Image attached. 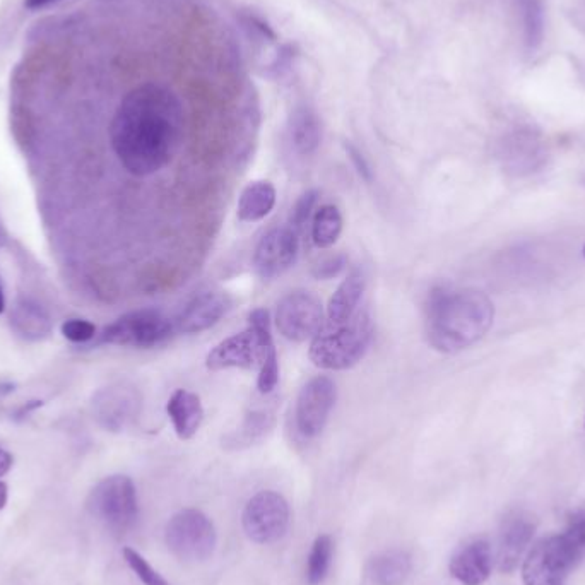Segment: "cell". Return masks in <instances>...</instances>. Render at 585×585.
I'll return each mask as SVG.
<instances>
[{
	"label": "cell",
	"mask_w": 585,
	"mask_h": 585,
	"mask_svg": "<svg viewBox=\"0 0 585 585\" xmlns=\"http://www.w3.org/2000/svg\"><path fill=\"white\" fill-rule=\"evenodd\" d=\"M184 132V110L170 89L142 84L120 103L110 124V141L125 170L149 177L177 154Z\"/></svg>",
	"instance_id": "6da1fadb"
},
{
	"label": "cell",
	"mask_w": 585,
	"mask_h": 585,
	"mask_svg": "<svg viewBox=\"0 0 585 585\" xmlns=\"http://www.w3.org/2000/svg\"><path fill=\"white\" fill-rule=\"evenodd\" d=\"M495 307L483 291L438 286L426 303V337L440 353L471 348L490 331Z\"/></svg>",
	"instance_id": "7a4b0ae2"
},
{
	"label": "cell",
	"mask_w": 585,
	"mask_h": 585,
	"mask_svg": "<svg viewBox=\"0 0 585 585\" xmlns=\"http://www.w3.org/2000/svg\"><path fill=\"white\" fill-rule=\"evenodd\" d=\"M206 367L213 372L228 368L259 370L257 389L264 396L271 394L279 382V361L266 308H255L250 314L249 329L216 344L207 355Z\"/></svg>",
	"instance_id": "3957f363"
},
{
	"label": "cell",
	"mask_w": 585,
	"mask_h": 585,
	"mask_svg": "<svg viewBox=\"0 0 585 585\" xmlns=\"http://www.w3.org/2000/svg\"><path fill=\"white\" fill-rule=\"evenodd\" d=\"M585 556V512L570 520L563 534L541 539L522 567L526 585H560Z\"/></svg>",
	"instance_id": "277c9868"
},
{
	"label": "cell",
	"mask_w": 585,
	"mask_h": 585,
	"mask_svg": "<svg viewBox=\"0 0 585 585\" xmlns=\"http://www.w3.org/2000/svg\"><path fill=\"white\" fill-rule=\"evenodd\" d=\"M373 324L367 312H356L343 325L320 331L310 344V360L322 370H348L367 355L372 344Z\"/></svg>",
	"instance_id": "5b68a950"
},
{
	"label": "cell",
	"mask_w": 585,
	"mask_h": 585,
	"mask_svg": "<svg viewBox=\"0 0 585 585\" xmlns=\"http://www.w3.org/2000/svg\"><path fill=\"white\" fill-rule=\"evenodd\" d=\"M89 514L117 534L130 531L139 515L136 486L122 474L108 476L91 490L88 497Z\"/></svg>",
	"instance_id": "8992f818"
},
{
	"label": "cell",
	"mask_w": 585,
	"mask_h": 585,
	"mask_svg": "<svg viewBox=\"0 0 585 585\" xmlns=\"http://www.w3.org/2000/svg\"><path fill=\"white\" fill-rule=\"evenodd\" d=\"M177 332L175 320L158 308H141L105 327L101 343L149 349L166 343Z\"/></svg>",
	"instance_id": "52a82bcc"
},
{
	"label": "cell",
	"mask_w": 585,
	"mask_h": 585,
	"mask_svg": "<svg viewBox=\"0 0 585 585\" xmlns=\"http://www.w3.org/2000/svg\"><path fill=\"white\" fill-rule=\"evenodd\" d=\"M166 544L184 562H206L216 550V529L207 515L185 509L173 515L165 531Z\"/></svg>",
	"instance_id": "ba28073f"
},
{
	"label": "cell",
	"mask_w": 585,
	"mask_h": 585,
	"mask_svg": "<svg viewBox=\"0 0 585 585\" xmlns=\"http://www.w3.org/2000/svg\"><path fill=\"white\" fill-rule=\"evenodd\" d=\"M242 524L243 531L254 543H276L290 526V505L276 491H260L243 510Z\"/></svg>",
	"instance_id": "9c48e42d"
},
{
	"label": "cell",
	"mask_w": 585,
	"mask_h": 585,
	"mask_svg": "<svg viewBox=\"0 0 585 585\" xmlns=\"http://www.w3.org/2000/svg\"><path fill=\"white\" fill-rule=\"evenodd\" d=\"M276 325L281 336L291 343L314 339L324 325V308L317 296L308 291H291L284 295L276 310Z\"/></svg>",
	"instance_id": "30bf717a"
},
{
	"label": "cell",
	"mask_w": 585,
	"mask_h": 585,
	"mask_svg": "<svg viewBox=\"0 0 585 585\" xmlns=\"http://www.w3.org/2000/svg\"><path fill=\"white\" fill-rule=\"evenodd\" d=\"M336 397V384L324 375L303 385L296 399L295 411L296 430L302 437H319L329 421Z\"/></svg>",
	"instance_id": "8fae6325"
},
{
	"label": "cell",
	"mask_w": 585,
	"mask_h": 585,
	"mask_svg": "<svg viewBox=\"0 0 585 585\" xmlns=\"http://www.w3.org/2000/svg\"><path fill=\"white\" fill-rule=\"evenodd\" d=\"M300 233L290 225L278 226L260 238L254 252V267L262 279L278 278L296 262Z\"/></svg>",
	"instance_id": "7c38bea8"
},
{
	"label": "cell",
	"mask_w": 585,
	"mask_h": 585,
	"mask_svg": "<svg viewBox=\"0 0 585 585\" xmlns=\"http://www.w3.org/2000/svg\"><path fill=\"white\" fill-rule=\"evenodd\" d=\"M141 406V397L129 385H113L101 389L93 397V413L100 425L112 432H119L136 418Z\"/></svg>",
	"instance_id": "4fadbf2b"
},
{
	"label": "cell",
	"mask_w": 585,
	"mask_h": 585,
	"mask_svg": "<svg viewBox=\"0 0 585 585\" xmlns=\"http://www.w3.org/2000/svg\"><path fill=\"white\" fill-rule=\"evenodd\" d=\"M536 526L529 515L512 514L503 520L498 534L497 565L503 574H509L519 565L527 546L532 541Z\"/></svg>",
	"instance_id": "5bb4252c"
},
{
	"label": "cell",
	"mask_w": 585,
	"mask_h": 585,
	"mask_svg": "<svg viewBox=\"0 0 585 585\" xmlns=\"http://www.w3.org/2000/svg\"><path fill=\"white\" fill-rule=\"evenodd\" d=\"M230 296L218 291H207L195 296L175 319L178 334H199L211 329L230 310Z\"/></svg>",
	"instance_id": "9a60e30c"
},
{
	"label": "cell",
	"mask_w": 585,
	"mask_h": 585,
	"mask_svg": "<svg viewBox=\"0 0 585 585\" xmlns=\"http://www.w3.org/2000/svg\"><path fill=\"white\" fill-rule=\"evenodd\" d=\"M493 556L485 539H476L462 546L450 560V574L464 585L485 584L491 574Z\"/></svg>",
	"instance_id": "2e32d148"
},
{
	"label": "cell",
	"mask_w": 585,
	"mask_h": 585,
	"mask_svg": "<svg viewBox=\"0 0 585 585\" xmlns=\"http://www.w3.org/2000/svg\"><path fill=\"white\" fill-rule=\"evenodd\" d=\"M166 413L172 420L173 428L180 440H190L194 437L204 420L201 397L184 389L173 392V396L166 404Z\"/></svg>",
	"instance_id": "e0dca14e"
},
{
	"label": "cell",
	"mask_w": 585,
	"mask_h": 585,
	"mask_svg": "<svg viewBox=\"0 0 585 585\" xmlns=\"http://www.w3.org/2000/svg\"><path fill=\"white\" fill-rule=\"evenodd\" d=\"M503 158L512 172H534L544 160L543 144L531 130H515L507 137Z\"/></svg>",
	"instance_id": "ac0fdd59"
},
{
	"label": "cell",
	"mask_w": 585,
	"mask_h": 585,
	"mask_svg": "<svg viewBox=\"0 0 585 585\" xmlns=\"http://www.w3.org/2000/svg\"><path fill=\"white\" fill-rule=\"evenodd\" d=\"M365 291V278L360 269L349 272L348 278L337 286L327 305V317L332 325H343L353 319Z\"/></svg>",
	"instance_id": "d6986e66"
},
{
	"label": "cell",
	"mask_w": 585,
	"mask_h": 585,
	"mask_svg": "<svg viewBox=\"0 0 585 585\" xmlns=\"http://www.w3.org/2000/svg\"><path fill=\"white\" fill-rule=\"evenodd\" d=\"M11 327L23 339L42 341L52 332V320L40 303L21 298L12 308Z\"/></svg>",
	"instance_id": "ffe728a7"
},
{
	"label": "cell",
	"mask_w": 585,
	"mask_h": 585,
	"mask_svg": "<svg viewBox=\"0 0 585 585\" xmlns=\"http://www.w3.org/2000/svg\"><path fill=\"white\" fill-rule=\"evenodd\" d=\"M276 206V189L267 180H255L247 185L238 199V218L243 223H255L271 214Z\"/></svg>",
	"instance_id": "44dd1931"
},
{
	"label": "cell",
	"mask_w": 585,
	"mask_h": 585,
	"mask_svg": "<svg viewBox=\"0 0 585 585\" xmlns=\"http://www.w3.org/2000/svg\"><path fill=\"white\" fill-rule=\"evenodd\" d=\"M291 144L302 156L314 154L320 146V122L310 107L295 108L290 119Z\"/></svg>",
	"instance_id": "7402d4cb"
},
{
	"label": "cell",
	"mask_w": 585,
	"mask_h": 585,
	"mask_svg": "<svg viewBox=\"0 0 585 585\" xmlns=\"http://www.w3.org/2000/svg\"><path fill=\"white\" fill-rule=\"evenodd\" d=\"M372 579L379 585H401L411 574V558L402 550H389L373 558Z\"/></svg>",
	"instance_id": "603a6c76"
},
{
	"label": "cell",
	"mask_w": 585,
	"mask_h": 585,
	"mask_svg": "<svg viewBox=\"0 0 585 585\" xmlns=\"http://www.w3.org/2000/svg\"><path fill=\"white\" fill-rule=\"evenodd\" d=\"M272 425H274L272 414L267 413V411H252L245 416L240 430L226 437L225 445L230 449L250 447L255 442H259L260 438L266 437Z\"/></svg>",
	"instance_id": "cb8c5ba5"
},
{
	"label": "cell",
	"mask_w": 585,
	"mask_h": 585,
	"mask_svg": "<svg viewBox=\"0 0 585 585\" xmlns=\"http://www.w3.org/2000/svg\"><path fill=\"white\" fill-rule=\"evenodd\" d=\"M343 214L332 204L317 209L312 219V240L320 249H329L341 237Z\"/></svg>",
	"instance_id": "d4e9b609"
},
{
	"label": "cell",
	"mask_w": 585,
	"mask_h": 585,
	"mask_svg": "<svg viewBox=\"0 0 585 585\" xmlns=\"http://www.w3.org/2000/svg\"><path fill=\"white\" fill-rule=\"evenodd\" d=\"M332 556H334V541L329 534H322L315 539L307 560L308 585H320L331 570Z\"/></svg>",
	"instance_id": "484cf974"
},
{
	"label": "cell",
	"mask_w": 585,
	"mask_h": 585,
	"mask_svg": "<svg viewBox=\"0 0 585 585\" xmlns=\"http://www.w3.org/2000/svg\"><path fill=\"white\" fill-rule=\"evenodd\" d=\"M520 14L522 33L527 47L536 48L543 42L544 16L541 0H514Z\"/></svg>",
	"instance_id": "4316f807"
},
{
	"label": "cell",
	"mask_w": 585,
	"mask_h": 585,
	"mask_svg": "<svg viewBox=\"0 0 585 585\" xmlns=\"http://www.w3.org/2000/svg\"><path fill=\"white\" fill-rule=\"evenodd\" d=\"M124 558L127 565L132 568V572L137 575V579L141 580L144 585H170L161 577L156 570H154L144 556L139 555L136 550L132 548H125Z\"/></svg>",
	"instance_id": "83f0119b"
},
{
	"label": "cell",
	"mask_w": 585,
	"mask_h": 585,
	"mask_svg": "<svg viewBox=\"0 0 585 585\" xmlns=\"http://www.w3.org/2000/svg\"><path fill=\"white\" fill-rule=\"evenodd\" d=\"M319 201V192L317 190H307L305 194L296 201L293 211H291L290 226L293 230L300 231L305 228L308 219L312 218L315 204Z\"/></svg>",
	"instance_id": "f1b7e54d"
},
{
	"label": "cell",
	"mask_w": 585,
	"mask_h": 585,
	"mask_svg": "<svg viewBox=\"0 0 585 585\" xmlns=\"http://www.w3.org/2000/svg\"><path fill=\"white\" fill-rule=\"evenodd\" d=\"M62 336L71 341V343L83 344L91 341L96 334L95 324H91L89 320L84 319H71L65 320L62 327Z\"/></svg>",
	"instance_id": "f546056e"
},
{
	"label": "cell",
	"mask_w": 585,
	"mask_h": 585,
	"mask_svg": "<svg viewBox=\"0 0 585 585\" xmlns=\"http://www.w3.org/2000/svg\"><path fill=\"white\" fill-rule=\"evenodd\" d=\"M346 264H348L346 255H331V257H327V259L322 260L320 264L315 266L314 276L317 279H322V281L337 278L346 269Z\"/></svg>",
	"instance_id": "4dcf8cb0"
},
{
	"label": "cell",
	"mask_w": 585,
	"mask_h": 585,
	"mask_svg": "<svg viewBox=\"0 0 585 585\" xmlns=\"http://www.w3.org/2000/svg\"><path fill=\"white\" fill-rule=\"evenodd\" d=\"M346 151H348L349 160H351V163L355 166L358 175H360L363 180L372 182V170H370V165H368V161L365 160V156L360 153V149L355 148L353 144H346Z\"/></svg>",
	"instance_id": "1f68e13d"
},
{
	"label": "cell",
	"mask_w": 585,
	"mask_h": 585,
	"mask_svg": "<svg viewBox=\"0 0 585 585\" xmlns=\"http://www.w3.org/2000/svg\"><path fill=\"white\" fill-rule=\"evenodd\" d=\"M12 462H14L12 455L9 454L6 449L0 447V478L6 476V474L11 471Z\"/></svg>",
	"instance_id": "d6a6232c"
},
{
	"label": "cell",
	"mask_w": 585,
	"mask_h": 585,
	"mask_svg": "<svg viewBox=\"0 0 585 585\" xmlns=\"http://www.w3.org/2000/svg\"><path fill=\"white\" fill-rule=\"evenodd\" d=\"M52 2H57V0H24V6L28 9H40V7L48 6Z\"/></svg>",
	"instance_id": "836d02e7"
},
{
	"label": "cell",
	"mask_w": 585,
	"mask_h": 585,
	"mask_svg": "<svg viewBox=\"0 0 585 585\" xmlns=\"http://www.w3.org/2000/svg\"><path fill=\"white\" fill-rule=\"evenodd\" d=\"M7 495H9V490H7V485L4 481H0V510L6 507L7 503Z\"/></svg>",
	"instance_id": "e575fe53"
},
{
	"label": "cell",
	"mask_w": 585,
	"mask_h": 585,
	"mask_svg": "<svg viewBox=\"0 0 585 585\" xmlns=\"http://www.w3.org/2000/svg\"><path fill=\"white\" fill-rule=\"evenodd\" d=\"M6 310V298H4V293H2V286H0V314Z\"/></svg>",
	"instance_id": "d590c367"
},
{
	"label": "cell",
	"mask_w": 585,
	"mask_h": 585,
	"mask_svg": "<svg viewBox=\"0 0 585 585\" xmlns=\"http://www.w3.org/2000/svg\"><path fill=\"white\" fill-rule=\"evenodd\" d=\"M584 257H585V247H584Z\"/></svg>",
	"instance_id": "8d00e7d4"
}]
</instances>
